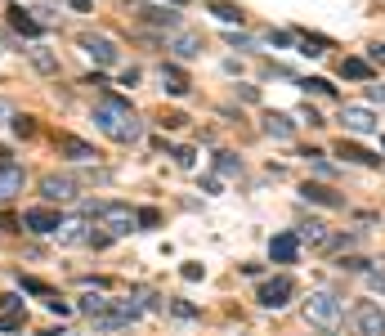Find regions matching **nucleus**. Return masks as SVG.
Segmentation results:
<instances>
[{
    "label": "nucleus",
    "mask_w": 385,
    "mask_h": 336,
    "mask_svg": "<svg viewBox=\"0 0 385 336\" xmlns=\"http://www.w3.org/2000/svg\"><path fill=\"white\" fill-rule=\"evenodd\" d=\"M18 283H22V292H32V296H45V301L54 296V292H50V283H41V278H18Z\"/></svg>",
    "instance_id": "nucleus-35"
},
{
    "label": "nucleus",
    "mask_w": 385,
    "mask_h": 336,
    "mask_svg": "<svg viewBox=\"0 0 385 336\" xmlns=\"http://www.w3.org/2000/svg\"><path fill=\"white\" fill-rule=\"evenodd\" d=\"M215 171H220L224 179L242 175V157H233V153H220V157H215Z\"/></svg>",
    "instance_id": "nucleus-27"
},
{
    "label": "nucleus",
    "mask_w": 385,
    "mask_h": 336,
    "mask_svg": "<svg viewBox=\"0 0 385 336\" xmlns=\"http://www.w3.org/2000/svg\"><path fill=\"white\" fill-rule=\"evenodd\" d=\"M72 9H90V0H72Z\"/></svg>",
    "instance_id": "nucleus-50"
},
{
    "label": "nucleus",
    "mask_w": 385,
    "mask_h": 336,
    "mask_svg": "<svg viewBox=\"0 0 385 336\" xmlns=\"http://www.w3.org/2000/svg\"><path fill=\"white\" fill-rule=\"evenodd\" d=\"M9 126H14L18 139H32V135H36V117H18V112H14V122H9Z\"/></svg>",
    "instance_id": "nucleus-30"
},
{
    "label": "nucleus",
    "mask_w": 385,
    "mask_h": 336,
    "mask_svg": "<svg viewBox=\"0 0 385 336\" xmlns=\"http://www.w3.org/2000/svg\"><path fill=\"white\" fill-rule=\"evenodd\" d=\"M9 27L22 32V36H41V18H32V9H22V5H9Z\"/></svg>",
    "instance_id": "nucleus-18"
},
{
    "label": "nucleus",
    "mask_w": 385,
    "mask_h": 336,
    "mask_svg": "<svg viewBox=\"0 0 385 336\" xmlns=\"http://www.w3.org/2000/svg\"><path fill=\"white\" fill-rule=\"evenodd\" d=\"M81 193V179H72V175H45L41 179V198L45 202H72Z\"/></svg>",
    "instance_id": "nucleus-9"
},
{
    "label": "nucleus",
    "mask_w": 385,
    "mask_h": 336,
    "mask_svg": "<svg viewBox=\"0 0 385 336\" xmlns=\"http://www.w3.org/2000/svg\"><path fill=\"white\" fill-rule=\"evenodd\" d=\"M45 305H50V309H54V314H67V309H72L67 301H58V296H50V301H45Z\"/></svg>",
    "instance_id": "nucleus-46"
},
{
    "label": "nucleus",
    "mask_w": 385,
    "mask_h": 336,
    "mask_svg": "<svg viewBox=\"0 0 385 336\" xmlns=\"http://www.w3.org/2000/svg\"><path fill=\"white\" fill-rule=\"evenodd\" d=\"M27 184V171L22 166H0V202H14Z\"/></svg>",
    "instance_id": "nucleus-13"
},
{
    "label": "nucleus",
    "mask_w": 385,
    "mask_h": 336,
    "mask_svg": "<svg viewBox=\"0 0 385 336\" xmlns=\"http://www.w3.org/2000/svg\"><path fill=\"white\" fill-rule=\"evenodd\" d=\"M94 220H99V229H107L112 238H126V233H135V229H139L135 211H130L126 202H99V211H94Z\"/></svg>",
    "instance_id": "nucleus-3"
},
{
    "label": "nucleus",
    "mask_w": 385,
    "mask_h": 336,
    "mask_svg": "<svg viewBox=\"0 0 385 336\" xmlns=\"http://www.w3.org/2000/svg\"><path fill=\"white\" fill-rule=\"evenodd\" d=\"M341 318H345V301H341L336 292H327V287L309 292V301H305V323H314L318 332H332Z\"/></svg>",
    "instance_id": "nucleus-2"
},
{
    "label": "nucleus",
    "mask_w": 385,
    "mask_h": 336,
    "mask_svg": "<svg viewBox=\"0 0 385 336\" xmlns=\"http://www.w3.org/2000/svg\"><path fill=\"white\" fill-rule=\"evenodd\" d=\"M0 166H18V162H14V153H9V148H0Z\"/></svg>",
    "instance_id": "nucleus-48"
},
{
    "label": "nucleus",
    "mask_w": 385,
    "mask_h": 336,
    "mask_svg": "<svg viewBox=\"0 0 385 336\" xmlns=\"http://www.w3.org/2000/svg\"><path fill=\"white\" fill-rule=\"evenodd\" d=\"M67 336H72V332H67Z\"/></svg>",
    "instance_id": "nucleus-52"
},
{
    "label": "nucleus",
    "mask_w": 385,
    "mask_h": 336,
    "mask_svg": "<svg viewBox=\"0 0 385 336\" xmlns=\"http://www.w3.org/2000/svg\"><path fill=\"white\" fill-rule=\"evenodd\" d=\"M166 50H171L175 58H197L202 50H207V41H202V32H188V27H179L166 36Z\"/></svg>",
    "instance_id": "nucleus-8"
},
{
    "label": "nucleus",
    "mask_w": 385,
    "mask_h": 336,
    "mask_svg": "<svg viewBox=\"0 0 385 336\" xmlns=\"http://www.w3.org/2000/svg\"><path fill=\"white\" fill-rule=\"evenodd\" d=\"M350 332H354V336H385V314H381V305H372V301L354 305V309H350Z\"/></svg>",
    "instance_id": "nucleus-5"
},
{
    "label": "nucleus",
    "mask_w": 385,
    "mask_h": 336,
    "mask_svg": "<svg viewBox=\"0 0 385 336\" xmlns=\"http://www.w3.org/2000/svg\"><path fill=\"white\" fill-rule=\"evenodd\" d=\"M296 41L305 45V50H300V54H309V58H322V54L332 50V41H327V36H309V32H300Z\"/></svg>",
    "instance_id": "nucleus-25"
},
{
    "label": "nucleus",
    "mask_w": 385,
    "mask_h": 336,
    "mask_svg": "<svg viewBox=\"0 0 385 336\" xmlns=\"http://www.w3.org/2000/svg\"><path fill=\"white\" fill-rule=\"evenodd\" d=\"M341 126L350 130V135H377L381 122H377V112L363 103H341Z\"/></svg>",
    "instance_id": "nucleus-6"
},
{
    "label": "nucleus",
    "mask_w": 385,
    "mask_h": 336,
    "mask_svg": "<svg viewBox=\"0 0 385 336\" xmlns=\"http://www.w3.org/2000/svg\"><path fill=\"white\" fill-rule=\"evenodd\" d=\"M94 126H99L107 139H117V143H135L143 135L135 108H130L126 99H117V94H103V99L94 103Z\"/></svg>",
    "instance_id": "nucleus-1"
},
{
    "label": "nucleus",
    "mask_w": 385,
    "mask_h": 336,
    "mask_svg": "<svg viewBox=\"0 0 385 336\" xmlns=\"http://www.w3.org/2000/svg\"><path fill=\"white\" fill-rule=\"evenodd\" d=\"M122 86H139V67H126L122 72Z\"/></svg>",
    "instance_id": "nucleus-43"
},
{
    "label": "nucleus",
    "mask_w": 385,
    "mask_h": 336,
    "mask_svg": "<svg viewBox=\"0 0 385 336\" xmlns=\"http://www.w3.org/2000/svg\"><path fill=\"white\" fill-rule=\"evenodd\" d=\"M228 45H233V50H251V45H256V41H251L247 32H228Z\"/></svg>",
    "instance_id": "nucleus-39"
},
{
    "label": "nucleus",
    "mask_w": 385,
    "mask_h": 336,
    "mask_svg": "<svg viewBox=\"0 0 385 336\" xmlns=\"http://www.w3.org/2000/svg\"><path fill=\"white\" fill-rule=\"evenodd\" d=\"M162 126H166V130H175V126H184V117H179V112H166V117H162Z\"/></svg>",
    "instance_id": "nucleus-44"
},
{
    "label": "nucleus",
    "mask_w": 385,
    "mask_h": 336,
    "mask_svg": "<svg viewBox=\"0 0 385 336\" xmlns=\"http://www.w3.org/2000/svg\"><path fill=\"white\" fill-rule=\"evenodd\" d=\"M300 117H305V122H309V126H327V122H322V117H318V112H314V108H309V103H305V108H300Z\"/></svg>",
    "instance_id": "nucleus-40"
},
{
    "label": "nucleus",
    "mask_w": 385,
    "mask_h": 336,
    "mask_svg": "<svg viewBox=\"0 0 385 336\" xmlns=\"http://www.w3.org/2000/svg\"><path fill=\"white\" fill-rule=\"evenodd\" d=\"M367 99L372 103H385V86H367Z\"/></svg>",
    "instance_id": "nucleus-47"
},
{
    "label": "nucleus",
    "mask_w": 385,
    "mask_h": 336,
    "mask_svg": "<svg viewBox=\"0 0 385 336\" xmlns=\"http://www.w3.org/2000/svg\"><path fill=\"white\" fill-rule=\"evenodd\" d=\"M54 148L63 153L67 162H94V157H99V153H94V143L77 139V135H54Z\"/></svg>",
    "instance_id": "nucleus-12"
},
{
    "label": "nucleus",
    "mask_w": 385,
    "mask_h": 336,
    "mask_svg": "<svg viewBox=\"0 0 385 336\" xmlns=\"http://www.w3.org/2000/svg\"><path fill=\"white\" fill-rule=\"evenodd\" d=\"M152 22V27H166V32H179V9H171V5H152L148 14H143Z\"/></svg>",
    "instance_id": "nucleus-21"
},
{
    "label": "nucleus",
    "mask_w": 385,
    "mask_h": 336,
    "mask_svg": "<svg viewBox=\"0 0 385 336\" xmlns=\"http://www.w3.org/2000/svg\"><path fill=\"white\" fill-rule=\"evenodd\" d=\"M336 153H341L345 162H354V166H381V157H377V153L358 148V143H345V139H341V148H336Z\"/></svg>",
    "instance_id": "nucleus-22"
},
{
    "label": "nucleus",
    "mask_w": 385,
    "mask_h": 336,
    "mask_svg": "<svg viewBox=\"0 0 385 336\" xmlns=\"http://www.w3.org/2000/svg\"><path fill=\"white\" fill-rule=\"evenodd\" d=\"M341 77L367 81V77H372V63H367V58H341Z\"/></svg>",
    "instance_id": "nucleus-26"
},
{
    "label": "nucleus",
    "mask_w": 385,
    "mask_h": 336,
    "mask_svg": "<svg viewBox=\"0 0 385 336\" xmlns=\"http://www.w3.org/2000/svg\"><path fill=\"white\" fill-rule=\"evenodd\" d=\"M179 273H184L188 283H197V278H202V273H207V269H202V265H184V269H179Z\"/></svg>",
    "instance_id": "nucleus-42"
},
{
    "label": "nucleus",
    "mask_w": 385,
    "mask_h": 336,
    "mask_svg": "<svg viewBox=\"0 0 385 336\" xmlns=\"http://www.w3.org/2000/svg\"><path fill=\"white\" fill-rule=\"evenodd\" d=\"M264 41H269L273 50H287V45H296V36L292 32H264Z\"/></svg>",
    "instance_id": "nucleus-37"
},
{
    "label": "nucleus",
    "mask_w": 385,
    "mask_h": 336,
    "mask_svg": "<svg viewBox=\"0 0 385 336\" xmlns=\"http://www.w3.org/2000/svg\"><path fill=\"white\" fill-rule=\"evenodd\" d=\"M27 58H32V67L41 72V77H58V54L50 50V45H32Z\"/></svg>",
    "instance_id": "nucleus-19"
},
{
    "label": "nucleus",
    "mask_w": 385,
    "mask_h": 336,
    "mask_svg": "<svg viewBox=\"0 0 385 336\" xmlns=\"http://www.w3.org/2000/svg\"><path fill=\"white\" fill-rule=\"evenodd\" d=\"M54 238H58V247H81V243H90V220H86V215L63 220V224L54 229Z\"/></svg>",
    "instance_id": "nucleus-11"
},
{
    "label": "nucleus",
    "mask_w": 385,
    "mask_h": 336,
    "mask_svg": "<svg viewBox=\"0 0 385 336\" xmlns=\"http://www.w3.org/2000/svg\"><path fill=\"white\" fill-rule=\"evenodd\" d=\"M318 336H332V332H318Z\"/></svg>",
    "instance_id": "nucleus-51"
},
{
    "label": "nucleus",
    "mask_w": 385,
    "mask_h": 336,
    "mask_svg": "<svg viewBox=\"0 0 385 336\" xmlns=\"http://www.w3.org/2000/svg\"><path fill=\"white\" fill-rule=\"evenodd\" d=\"M211 14L220 18V22H228V27H233V22H237V27H242V18H247L242 9L233 5V0H211Z\"/></svg>",
    "instance_id": "nucleus-24"
},
{
    "label": "nucleus",
    "mask_w": 385,
    "mask_h": 336,
    "mask_svg": "<svg viewBox=\"0 0 385 336\" xmlns=\"http://www.w3.org/2000/svg\"><path fill=\"white\" fill-rule=\"evenodd\" d=\"M22 323H27V309H5L0 314V332H18Z\"/></svg>",
    "instance_id": "nucleus-29"
},
{
    "label": "nucleus",
    "mask_w": 385,
    "mask_h": 336,
    "mask_svg": "<svg viewBox=\"0 0 385 336\" xmlns=\"http://www.w3.org/2000/svg\"><path fill=\"white\" fill-rule=\"evenodd\" d=\"M264 135L269 139H296V122L287 112H264Z\"/></svg>",
    "instance_id": "nucleus-17"
},
{
    "label": "nucleus",
    "mask_w": 385,
    "mask_h": 336,
    "mask_svg": "<svg viewBox=\"0 0 385 336\" xmlns=\"http://www.w3.org/2000/svg\"><path fill=\"white\" fill-rule=\"evenodd\" d=\"M269 256L278 260V265H296V256H300V243H296V233H273V243H269Z\"/></svg>",
    "instance_id": "nucleus-14"
},
{
    "label": "nucleus",
    "mask_w": 385,
    "mask_h": 336,
    "mask_svg": "<svg viewBox=\"0 0 385 336\" xmlns=\"http://www.w3.org/2000/svg\"><path fill=\"white\" fill-rule=\"evenodd\" d=\"M107 305H112V296H103V292H86V296H81V301H77V309H81V314H86V318L103 314Z\"/></svg>",
    "instance_id": "nucleus-23"
},
{
    "label": "nucleus",
    "mask_w": 385,
    "mask_h": 336,
    "mask_svg": "<svg viewBox=\"0 0 385 336\" xmlns=\"http://www.w3.org/2000/svg\"><path fill=\"white\" fill-rule=\"evenodd\" d=\"M41 336H67V332H63V328H45Z\"/></svg>",
    "instance_id": "nucleus-49"
},
{
    "label": "nucleus",
    "mask_w": 385,
    "mask_h": 336,
    "mask_svg": "<svg viewBox=\"0 0 385 336\" xmlns=\"http://www.w3.org/2000/svg\"><path fill=\"white\" fill-rule=\"evenodd\" d=\"M175 166H179V171H192V166H197V148H188V143L175 148Z\"/></svg>",
    "instance_id": "nucleus-32"
},
{
    "label": "nucleus",
    "mask_w": 385,
    "mask_h": 336,
    "mask_svg": "<svg viewBox=\"0 0 385 336\" xmlns=\"http://www.w3.org/2000/svg\"><path fill=\"white\" fill-rule=\"evenodd\" d=\"M363 278H367V287H372V292H385V265H381V269H367Z\"/></svg>",
    "instance_id": "nucleus-38"
},
{
    "label": "nucleus",
    "mask_w": 385,
    "mask_h": 336,
    "mask_svg": "<svg viewBox=\"0 0 385 336\" xmlns=\"http://www.w3.org/2000/svg\"><path fill=\"white\" fill-rule=\"evenodd\" d=\"M296 296V283L287 278V273H278V278H269V283H260V296L256 301L264 305V309H282L287 301Z\"/></svg>",
    "instance_id": "nucleus-7"
},
{
    "label": "nucleus",
    "mask_w": 385,
    "mask_h": 336,
    "mask_svg": "<svg viewBox=\"0 0 385 336\" xmlns=\"http://www.w3.org/2000/svg\"><path fill=\"white\" fill-rule=\"evenodd\" d=\"M162 90L175 94V99H184V94H188V72L179 63H162Z\"/></svg>",
    "instance_id": "nucleus-15"
},
{
    "label": "nucleus",
    "mask_w": 385,
    "mask_h": 336,
    "mask_svg": "<svg viewBox=\"0 0 385 336\" xmlns=\"http://www.w3.org/2000/svg\"><path fill=\"white\" fill-rule=\"evenodd\" d=\"M5 122H14V103L0 99V126H5Z\"/></svg>",
    "instance_id": "nucleus-41"
},
{
    "label": "nucleus",
    "mask_w": 385,
    "mask_h": 336,
    "mask_svg": "<svg viewBox=\"0 0 385 336\" xmlns=\"http://www.w3.org/2000/svg\"><path fill=\"white\" fill-rule=\"evenodd\" d=\"M367 63H385V45H372V50H367Z\"/></svg>",
    "instance_id": "nucleus-45"
},
{
    "label": "nucleus",
    "mask_w": 385,
    "mask_h": 336,
    "mask_svg": "<svg viewBox=\"0 0 385 336\" xmlns=\"http://www.w3.org/2000/svg\"><path fill=\"white\" fill-rule=\"evenodd\" d=\"M135 220H139V229H157V224H162V211H157V207H143V211H135Z\"/></svg>",
    "instance_id": "nucleus-31"
},
{
    "label": "nucleus",
    "mask_w": 385,
    "mask_h": 336,
    "mask_svg": "<svg viewBox=\"0 0 385 336\" xmlns=\"http://www.w3.org/2000/svg\"><path fill=\"white\" fill-rule=\"evenodd\" d=\"M58 224H63V215H58L54 207H32V211H22V229H27V233H54Z\"/></svg>",
    "instance_id": "nucleus-10"
},
{
    "label": "nucleus",
    "mask_w": 385,
    "mask_h": 336,
    "mask_svg": "<svg viewBox=\"0 0 385 336\" xmlns=\"http://www.w3.org/2000/svg\"><path fill=\"white\" fill-rule=\"evenodd\" d=\"M171 314H175V318H184V323H188V318H197V314H202V309H197V305H188V301H171Z\"/></svg>",
    "instance_id": "nucleus-36"
},
{
    "label": "nucleus",
    "mask_w": 385,
    "mask_h": 336,
    "mask_svg": "<svg viewBox=\"0 0 385 336\" xmlns=\"http://www.w3.org/2000/svg\"><path fill=\"white\" fill-rule=\"evenodd\" d=\"M327 224H322V220H309V224H300V229H296V243L300 247H327Z\"/></svg>",
    "instance_id": "nucleus-20"
},
{
    "label": "nucleus",
    "mask_w": 385,
    "mask_h": 336,
    "mask_svg": "<svg viewBox=\"0 0 385 336\" xmlns=\"http://www.w3.org/2000/svg\"><path fill=\"white\" fill-rule=\"evenodd\" d=\"M300 157H305L309 166H314V171H318V175H336V166H332L327 157H322V153H318V148H305V153H300Z\"/></svg>",
    "instance_id": "nucleus-28"
},
{
    "label": "nucleus",
    "mask_w": 385,
    "mask_h": 336,
    "mask_svg": "<svg viewBox=\"0 0 385 336\" xmlns=\"http://www.w3.org/2000/svg\"><path fill=\"white\" fill-rule=\"evenodd\" d=\"M77 45H81V50H86L99 67H117V58H122L117 41H112V36H103V32H81V36H77Z\"/></svg>",
    "instance_id": "nucleus-4"
},
{
    "label": "nucleus",
    "mask_w": 385,
    "mask_h": 336,
    "mask_svg": "<svg viewBox=\"0 0 385 336\" xmlns=\"http://www.w3.org/2000/svg\"><path fill=\"white\" fill-rule=\"evenodd\" d=\"M336 269H345V273H367V260H363V256H341V260H336Z\"/></svg>",
    "instance_id": "nucleus-33"
},
{
    "label": "nucleus",
    "mask_w": 385,
    "mask_h": 336,
    "mask_svg": "<svg viewBox=\"0 0 385 336\" xmlns=\"http://www.w3.org/2000/svg\"><path fill=\"white\" fill-rule=\"evenodd\" d=\"M300 198H305V202H318V207H327V211L345 207V198H341V193H332L327 184H300Z\"/></svg>",
    "instance_id": "nucleus-16"
},
{
    "label": "nucleus",
    "mask_w": 385,
    "mask_h": 336,
    "mask_svg": "<svg viewBox=\"0 0 385 336\" xmlns=\"http://www.w3.org/2000/svg\"><path fill=\"white\" fill-rule=\"evenodd\" d=\"M300 90H305V94H332V81H322V77H305V81H300Z\"/></svg>",
    "instance_id": "nucleus-34"
}]
</instances>
